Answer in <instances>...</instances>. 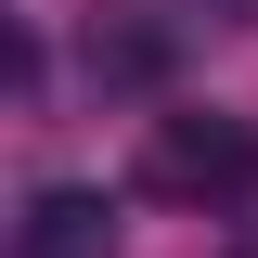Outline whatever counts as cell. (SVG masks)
Here are the masks:
<instances>
[{
  "label": "cell",
  "mask_w": 258,
  "mask_h": 258,
  "mask_svg": "<svg viewBox=\"0 0 258 258\" xmlns=\"http://www.w3.org/2000/svg\"><path fill=\"white\" fill-rule=\"evenodd\" d=\"M142 194H168V207H232V194H258V116H232V103H168V116L142 129Z\"/></svg>",
  "instance_id": "cell-1"
},
{
  "label": "cell",
  "mask_w": 258,
  "mask_h": 258,
  "mask_svg": "<svg viewBox=\"0 0 258 258\" xmlns=\"http://www.w3.org/2000/svg\"><path fill=\"white\" fill-rule=\"evenodd\" d=\"M168 64V39H142V26H91V78H155Z\"/></svg>",
  "instance_id": "cell-3"
},
{
  "label": "cell",
  "mask_w": 258,
  "mask_h": 258,
  "mask_svg": "<svg viewBox=\"0 0 258 258\" xmlns=\"http://www.w3.org/2000/svg\"><path fill=\"white\" fill-rule=\"evenodd\" d=\"M181 13H207V26H258V0H181Z\"/></svg>",
  "instance_id": "cell-4"
},
{
  "label": "cell",
  "mask_w": 258,
  "mask_h": 258,
  "mask_svg": "<svg viewBox=\"0 0 258 258\" xmlns=\"http://www.w3.org/2000/svg\"><path fill=\"white\" fill-rule=\"evenodd\" d=\"M13 258H116V207L91 181H39L13 220Z\"/></svg>",
  "instance_id": "cell-2"
}]
</instances>
